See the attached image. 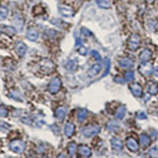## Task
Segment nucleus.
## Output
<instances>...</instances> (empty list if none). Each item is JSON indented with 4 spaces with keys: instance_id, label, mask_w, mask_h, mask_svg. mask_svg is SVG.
<instances>
[{
    "instance_id": "0eeeda50",
    "label": "nucleus",
    "mask_w": 158,
    "mask_h": 158,
    "mask_svg": "<svg viewBox=\"0 0 158 158\" xmlns=\"http://www.w3.org/2000/svg\"><path fill=\"white\" fill-rule=\"evenodd\" d=\"M151 56H152L151 51L147 50V48H145V50H143L142 52L140 53V55H139V59H140L141 62L144 63V62H147V61L150 60Z\"/></svg>"
},
{
    "instance_id": "393cba45",
    "label": "nucleus",
    "mask_w": 158,
    "mask_h": 158,
    "mask_svg": "<svg viewBox=\"0 0 158 158\" xmlns=\"http://www.w3.org/2000/svg\"><path fill=\"white\" fill-rule=\"evenodd\" d=\"M8 129H10V125H8V124H6L5 122H0V131L6 132Z\"/></svg>"
},
{
    "instance_id": "5701e85b",
    "label": "nucleus",
    "mask_w": 158,
    "mask_h": 158,
    "mask_svg": "<svg viewBox=\"0 0 158 158\" xmlns=\"http://www.w3.org/2000/svg\"><path fill=\"white\" fill-rule=\"evenodd\" d=\"M6 115H8V109H6V107H4V105H0V116L5 117Z\"/></svg>"
},
{
    "instance_id": "39448f33",
    "label": "nucleus",
    "mask_w": 158,
    "mask_h": 158,
    "mask_svg": "<svg viewBox=\"0 0 158 158\" xmlns=\"http://www.w3.org/2000/svg\"><path fill=\"white\" fill-rule=\"evenodd\" d=\"M59 13H60L62 16L65 17H72L74 16V11L72 8L67 5H59Z\"/></svg>"
},
{
    "instance_id": "a211bd4d",
    "label": "nucleus",
    "mask_w": 158,
    "mask_h": 158,
    "mask_svg": "<svg viewBox=\"0 0 158 158\" xmlns=\"http://www.w3.org/2000/svg\"><path fill=\"white\" fill-rule=\"evenodd\" d=\"M131 90H132V92L134 93V95H136V96H140L141 93H142L141 86L139 85V84H133V85L131 86Z\"/></svg>"
},
{
    "instance_id": "1a4fd4ad",
    "label": "nucleus",
    "mask_w": 158,
    "mask_h": 158,
    "mask_svg": "<svg viewBox=\"0 0 158 158\" xmlns=\"http://www.w3.org/2000/svg\"><path fill=\"white\" fill-rule=\"evenodd\" d=\"M139 71H140V73L142 74V75L147 76V75H150L151 72H152V65L150 64V63H147V62H144V63H142V64L140 65Z\"/></svg>"
},
{
    "instance_id": "ddd939ff",
    "label": "nucleus",
    "mask_w": 158,
    "mask_h": 158,
    "mask_svg": "<svg viewBox=\"0 0 158 158\" xmlns=\"http://www.w3.org/2000/svg\"><path fill=\"white\" fill-rule=\"evenodd\" d=\"M65 114H67V109L64 107H60L56 110V116L59 120H62L63 117L65 116Z\"/></svg>"
},
{
    "instance_id": "9d476101",
    "label": "nucleus",
    "mask_w": 158,
    "mask_h": 158,
    "mask_svg": "<svg viewBox=\"0 0 158 158\" xmlns=\"http://www.w3.org/2000/svg\"><path fill=\"white\" fill-rule=\"evenodd\" d=\"M0 29H1V32H3V33L8 34V36L15 35L17 32V29H15L14 26H11V25H0Z\"/></svg>"
},
{
    "instance_id": "c85d7f7f",
    "label": "nucleus",
    "mask_w": 158,
    "mask_h": 158,
    "mask_svg": "<svg viewBox=\"0 0 158 158\" xmlns=\"http://www.w3.org/2000/svg\"><path fill=\"white\" fill-rule=\"evenodd\" d=\"M75 143L74 142H72L71 144H70V147H69V151H70V154H73L74 153V151H75Z\"/></svg>"
},
{
    "instance_id": "6ab92c4d",
    "label": "nucleus",
    "mask_w": 158,
    "mask_h": 158,
    "mask_svg": "<svg viewBox=\"0 0 158 158\" xmlns=\"http://www.w3.org/2000/svg\"><path fill=\"white\" fill-rule=\"evenodd\" d=\"M96 3L99 5V8H110L111 6V3H110L107 0H97Z\"/></svg>"
},
{
    "instance_id": "c756f323",
    "label": "nucleus",
    "mask_w": 158,
    "mask_h": 158,
    "mask_svg": "<svg viewBox=\"0 0 158 158\" xmlns=\"http://www.w3.org/2000/svg\"><path fill=\"white\" fill-rule=\"evenodd\" d=\"M153 72H154V74H155V75H156V76H157V77H158V67H154Z\"/></svg>"
},
{
    "instance_id": "a878e982",
    "label": "nucleus",
    "mask_w": 158,
    "mask_h": 158,
    "mask_svg": "<svg viewBox=\"0 0 158 158\" xmlns=\"http://www.w3.org/2000/svg\"><path fill=\"white\" fill-rule=\"evenodd\" d=\"M151 25V29H156L158 27V23H157V21H155V20H151L149 22V26Z\"/></svg>"
},
{
    "instance_id": "2f4dec72",
    "label": "nucleus",
    "mask_w": 158,
    "mask_h": 158,
    "mask_svg": "<svg viewBox=\"0 0 158 158\" xmlns=\"http://www.w3.org/2000/svg\"><path fill=\"white\" fill-rule=\"evenodd\" d=\"M0 33H1V29H0Z\"/></svg>"
},
{
    "instance_id": "2eb2a0df",
    "label": "nucleus",
    "mask_w": 158,
    "mask_h": 158,
    "mask_svg": "<svg viewBox=\"0 0 158 158\" xmlns=\"http://www.w3.org/2000/svg\"><path fill=\"white\" fill-rule=\"evenodd\" d=\"M119 63H120V65H121V67H133V65H134L133 61L131 60V59H129V58L120 59Z\"/></svg>"
},
{
    "instance_id": "cd10ccee",
    "label": "nucleus",
    "mask_w": 158,
    "mask_h": 158,
    "mask_svg": "<svg viewBox=\"0 0 158 158\" xmlns=\"http://www.w3.org/2000/svg\"><path fill=\"white\" fill-rule=\"evenodd\" d=\"M133 78H134V74H133V72H128V73L125 74V80H132Z\"/></svg>"
},
{
    "instance_id": "6e6552de",
    "label": "nucleus",
    "mask_w": 158,
    "mask_h": 158,
    "mask_svg": "<svg viewBox=\"0 0 158 158\" xmlns=\"http://www.w3.org/2000/svg\"><path fill=\"white\" fill-rule=\"evenodd\" d=\"M26 50H27L26 45H25L23 42H18V43L16 44V52L20 57H23L26 54Z\"/></svg>"
},
{
    "instance_id": "7ed1b4c3",
    "label": "nucleus",
    "mask_w": 158,
    "mask_h": 158,
    "mask_svg": "<svg viewBox=\"0 0 158 158\" xmlns=\"http://www.w3.org/2000/svg\"><path fill=\"white\" fill-rule=\"evenodd\" d=\"M139 45H140V37L136 34H133L129 39V48L130 50L135 51L139 48Z\"/></svg>"
},
{
    "instance_id": "f03ea898",
    "label": "nucleus",
    "mask_w": 158,
    "mask_h": 158,
    "mask_svg": "<svg viewBox=\"0 0 158 158\" xmlns=\"http://www.w3.org/2000/svg\"><path fill=\"white\" fill-rule=\"evenodd\" d=\"M55 64L48 59H43V60L40 62V70L43 71L44 73H51V72L54 71Z\"/></svg>"
},
{
    "instance_id": "20e7f679",
    "label": "nucleus",
    "mask_w": 158,
    "mask_h": 158,
    "mask_svg": "<svg viewBox=\"0 0 158 158\" xmlns=\"http://www.w3.org/2000/svg\"><path fill=\"white\" fill-rule=\"evenodd\" d=\"M61 86V81L59 78H53L52 80H51L50 84H48V90H50L51 93H57L59 91V88H60Z\"/></svg>"
},
{
    "instance_id": "423d86ee",
    "label": "nucleus",
    "mask_w": 158,
    "mask_h": 158,
    "mask_svg": "<svg viewBox=\"0 0 158 158\" xmlns=\"http://www.w3.org/2000/svg\"><path fill=\"white\" fill-rule=\"evenodd\" d=\"M38 36H39V33H38V31L36 29H34V27H29V29H27L26 37L29 40H31V41H36V40L38 39Z\"/></svg>"
},
{
    "instance_id": "dca6fc26",
    "label": "nucleus",
    "mask_w": 158,
    "mask_h": 158,
    "mask_svg": "<svg viewBox=\"0 0 158 158\" xmlns=\"http://www.w3.org/2000/svg\"><path fill=\"white\" fill-rule=\"evenodd\" d=\"M77 65L78 63L76 60H69L65 64V67H67V71H75L77 69Z\"/></svg>"
},
{
    "instance_id": "f257e3e1",
    "label": "nucleus",
    "mask_w": 158,
    "mask_h": 158,
    "mask_svg": "<svg viewBox=\"0 0 158 158\" xmlns=\"http://www.w3.org/2000/svg\"><path fill=\"white\" fill-rule=\"evenodd\" d=\"M10 149L15 153H22L25 149V143L22 140H13L10 143Z\"/></svg>"
},
{
    "instance_id": "9b49d317",
    "label": "nucleus",
    "mask_w": 158,
    "mask_h": 158,
    "mask_svg": "<svg viewBox=\"0 0 158 158\" xmlns=\"http://www.w3.org/2000/svg\"><path fill=\"white\" fill-rule=\"evenodd\" d=\"M13 22H14V24H15V29H16L17 31H21V29H22V25H23V20H22V18H21V17L19 16L18 14L14 15Z\"/></svg>"
},
{
    "instance_id": "412c9836",
    "label": "nucleus",
    "mask_w": 158,
    "mask_h": 158,
    "mask_svg": "<svg viewBox=\"0 0 158 158\" xmlns=\"http://www.w3.org/2000/svg\"><path fill=\"white\" fill-rule=\"evenodd\" d=\"M157 88H158V85H157V83H151L149 85V92L150 93H152V94H155L156 92H157Z\"/></svg>"
},
{
    "instance_id": "f8f14e48",
    "label": "nucleus",
    "mask_w": 158,
    "mask_h": 158,
    "mask_svg": "<svg viewBox=\"0 0 158 158\" xmlns=\"http://www.w3.org/2000/svg\"><path fill=\"white\" fill-rule=\"evenodd\" d=\"M101 69H102V67H101L100 63H96V64H94L88 70V76H90V77H94V76L98 75L99 72L101 71Z\"/></svg>"
},
{
    "instance_id": "aec40b11",
    "label": "nucleus",
    "mask_w": 158,
    "mask_h": 158,
    "mask_svg": "<svg viewBox=\"0 0 158 158\" xmlns=\"http://www.w3.org/2000/svg\"><path fill=\"white\" fill-rule=\"evenodd\" d=\"M86 114H88V112L85 111V110H79L77 113V118L79 121H82V120L85 119L86 117Z\"/></svg>"
},
{
    "instance_id": "7c9ffc66",
    "label": "nucleus",
    "mask_w": 158,
    "mask_h": 158,
    "mask_svg": "<svg viewBox=\"0 0 158 158\" xmlns=\"http://www.w3.org/2000/svg\"><path fill=\"white\" fill-rule=\"evenodd\" d=\"M147 1H149V2H150V3H152V2H153V1H154V0H147Z\"/></svg>"
},
{
    "instance_id": "f3484780",
    "label": "nucleus",
    "mask_w": 158,
    "mask_h": 158,
    "mask_svg": "<svg viewBox=\"0 0 158 158\" xmlns=\"http://www.w3.org/2000/svg\"><path fill=\"white\" fill-rule=\"evenodd\" d=\"M8 16V8L6 6H1L0 8V20H4Z\"/></svg>"
},
{
    "instance_id": "b1692460",
    "label": "nucleus",
    "mask_w": 158,
    "mask_h": 158,
    "mask_svg": "<svg viewBox=\"0 0 158 158\" xmlns=\"http://www.w3.org/2000/svg\"><path fill=\"white\" fill-rule=\"evenodd\" d=\"M11 96H12L13 98H15V99H18V100H22L21 94L18 92V91H15V92H13L12 94H11Z\"/></svg>"
},
{
    "instance_id": "bb28decb",
    "label": "nucleus",
    "mask_w": 158,
    "mask_h": 158,
    "mask_svg": "<svg viewBox=\"0 0 158 158\" xmlns=\"http://www.w3.org/2000/svg\"><path fill=\"white\" fill-rule=\"evenodd\" d=\"M79 54L80 55H86L88 54V48H85V46H80L79 48Z\"/></svg>"
},
{
    "instance_id": "4be33fe9",
    "label": "nucleus",
    "mask_w": 158,
    "mask_h": 158,
    "mask_svg": "<svg viewBox=\"0 0 158 158\" xmlns=\"http://www.w3.org/2000/svg\"><path fill=\"white\" fill-rule=\"evenodd\" d=\"M80 154H82V155L86 157V156L90 155V150H88L86 147H80Z\"/></svg>"
},
{
    "instance_id": "4468645a",
    "label": "nucleus",
    "mask_w": 158,
    "mask_h": 158,
    "mask_svg": "<svg viewBox=\"0 0 158 158\" xmlns=\"http://www.w3.org/2000/svg\"><path fill=\"white\" fill-rule=\"evenodd\" d=\"M74 131H75V126H74L73 123H67V125H65L64 133H65V135H67V137L72 136V135H73V133H74Z\"/></svg>"
}]
</instances>
